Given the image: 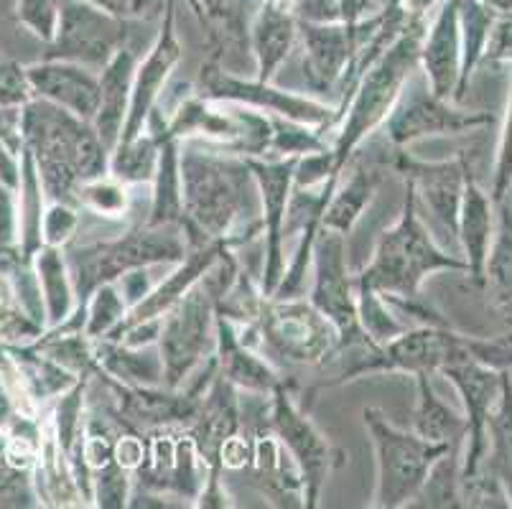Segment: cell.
<instances>
[{"label":"cell","mask_w":512,"mask_h":509,"mask_svg":"<svg viewBox=\"0 0 512 509\" xmlns=\"http://www.w3.org/2000/svg\"><path fill=\"white\" fill-rule=\"evenodd\" d=\"M181 196L189 247L209 240L242 247L263 235L258 184L245 158L181 143Z\"/></svg>","instance_id":"obj_1"},{"label":"cell","mask_w":512,"mask_h":509,"mask_svg":"<svg viewBox=\"0 0 512 509\" xmlns=\"http://www.w3.org/2000/svg\"><path fill=\"white\" fill-rule=\"evenodd\" d=\"M23 146L31 153L46 202L74 204L77 186L107 174L110 151L92 123L51 102L31 97L21 107Z\"/></svg>","instance_id":"obj_2"},{"label":"cell","mask_w":512,"mask_h":509,"mask_svg":"<svg viewBox=\"0 0 512 509\" xmlns=\"http://www.w3.org/2000/svg\"><path fill=\"white\" fill-rule=\"evenodd\" d=\"M423 34H426L423 13L413 11L403 31L390 41L388 49L377 56L372 67L362 74L349 100L337 112V118H334L337 138L332 143V153L334 171L339 176L344 174L352 156L365 146V140H370L375 130L383 128L400 92L418 69Z\"/></svg>","instance_id":"obj_3"},{"label":"cell","mask_w":512,"mask_h":509,"mask_svg":"<svg viewBox=\"0 0 512 509\" xmlns=\"http://www.w3.org/2000/svg\"><path fill=\"white\" fill-rule=\"evenodd\" d=\"M439 270L467 273V263L436 245L418 214L416 191L406 181L398 219L377 237L370 263L355 278L360 286L372 288L383 296L418 298L423 280Z\"/></svg>","instance_id":"obj_4"},{"label":"cell","mask_w":512,"mask_h":509,"mask_svg":"<svg viewBox=\"0 0 512 509\" xmlns=\"http://www.w3.org/2000/svg\"><path fill=\"white\" fill-rule=\"evenodd\" d=\"M189 242L181 227H151L141 222L130 227L125 235L113 237V240H97L87 245H67V263L72 273L74 296H77V308L74 314L82 311L87 298L102 283L118 280L120 275L138 268H158V265H176L184 260Z\"/></svg>","instance_id":"obj_5"},{"label":"cell","mask_w":512,"mask_h":509,"mask_svg":"<svg viewBox=\"0 0 512 509\" xmlns=\"http://www.w3.org/2000/svg\"><path fill=\"white\" fill-rule=\"evenodd\" d=\"M362 423L375 448V494L370 507L403 509L413 502L434 461L451 443H431L413 431H400L380 408L362 410Z\"/></svg>","instance_id":"obj_6"},{"label":"cell","mask_w":512,"mask_h":509,"mask_svg":"<svg viewBox=\"0 0 512 509\" xmlns=\"http://www.w3.org/2000/svg\"><path fill=\"white\" fill-rule=\"evenodd\" d=\"M268 428L276 433L304 482L306 509L319 507L329 476L342 469L347 454L334 446L296 400V382L283 380L268 395Z\"/></svg>","instance_id":"obj_7"},{"label":"cell","mask_w":512,"mask_h":509,"mask_svg":"<svg viewBox=\"0 0 512 509\" xmlns=\"http://www.w3.org/2000/svg\"><path fill=\"white\" fill-rule=\"evenodd\" d=\"M263 352L291 364L324 367L339 352V334L332 321L304 296L265 298L258 314Z\"/></svg>","instance_id":"obj_8"},{"label":"cell","mask_w":512,"mask_h":509,"mask_svg":"<svg viewBox=\"0 0 512 509\" xmlns=\"http://www.w3.org/2000/svg\"><path fill=\"white\" fill-rule=\"evenodd\" d=\"M164 362V387L179 390L217 349V296L199 280L169 314L161 316L156 342Z\"/></svg>","instance_id":"obj_9"},{"label":"cell","mask_w":512,"mask_h":509,"mask_svg":"<svg viewBox=\"0 0 512 509\" xmlns=\"http://www.w3.org/2000/svg\"><path fill=\"white\" fill-rule=\"evenodd\" d=\"M197 92L209 100L232 102V105L265 112V115H278V118L293 120V123H304L319 130L321 135L332 133L334 118H337V105H327V102L316 100L314 95L281 90L273 82L242 77L240 72L225 69L212 59L202 62Z\"/></svg>","instance_id":"obj_10"},{"label":"cell","mask_w":512,"mask_h":509,"mask_svg":"<svg viewBox=\"0 0 512 509\" xmlns=\"http://www.w3.org/2000/svg\"><path fill=\"white\" fill-rule=\"evenodd\" d=\"M309 301L332 321L339 334V352L375 347L360 326L357 311V280L349 270L347 237L321 227L316 232L311 255V291ZM337 352V354H339ZM334 354V357H337Z\"/></svg>","instance_id":"obj_11"},{"label":"cell","mask_w":512,"mask_h":509,"mask_svg":"<svg viewBox=\"0 0 512 509\" xmlns=\"http://www.w3.org/2000/svg\"><path fill=\"white\" fill-rule=\"evenodd\" d=\"M492 115L482 110H462L451 100L436 97L423 77L421 67L413 72L408 84L400 92L398 102L385 118L383 133L390 148H408L423 138L434 135H459L474 128L490 125Z\"/></svg>","instance_id":"obj_12"},{"label":"cell","mask_w":512,"mask_h":509,"mask_svg":"<svg viewBox=\"0 0 512 509\" xmlns=\"http://www.w3.org/2000/svg\"><path fill=\"white\" fill-rule=\"evenodd\" d=\"M143 441L146 448L141 466L133 471V487L194 507L209 466L189 431L181 426L156 428L143 433Z\"/></svg>","instance_id":"obj_13"},{"label":"cell","mask_w":512,"mask_h":509,"mask_svg":"<svg viewBox=\"0 0 512 509\" xmlns=\"http://www.w3.org/2000/svg\"><path fill=\"white\" fill-rule=\"evenodd\" d=\"M130 21L92 6L87 0L59 3L57 34L46 44L41 59H64L100 72L125 44H130Z\"/></svg>","instance_id":"obj_14"},{"label":"cell","mask_w":512,"mask_h":509,"mask_svg":"<svg viewBox=\"0 0 512 509\" xmlns=\"http://www.w3.org/2000/svg\"><path fill=\"white\" fill-rule=\"evenodd\" d=\"M380 21H383V11L377 16L360 18L357 23L299 21V41L304 49L301 69H304L306 87L314 95L337 90L352 56L375 34Z\"/></svg>","instance_id":"obj_15"},{"label":"cell","mask_w":512,"mask_h":509,"mask_svg":"<svg viewBox=\"0 0 512 509\" xmlns=\"http://www.w3.org/2000/svg\"><path fill=\"white\" fill-rule=\"evenodd\" d=\"M255 176L260 194V224H263V270L260 291L265 298L276 293L286 268V227L288 202L293 191V168L296 158H245Z\"/></svg>","instance_id":"obj_16"},{"label":"cell","mask_w":512,"mask_h":509,"mask_svg":"<svg viewBox=\"0 0 512 509\" xmlns=\"http://www.w3.org/2000/svg\"><path fill=\"white\" fill-rule=\"evenodd\" d=\"M181 56H184V51H181L179 34H176V0H169L146 56L138 59L136 74H133V90H130L128 118H125L118 143L138 138L146 130L148 118L161 105V97L169 87L171 74L179 67Z\"/></svg>","instance_id":"obj_17"},{"label":"cell","mask_w":512,"mask_h":509,"mask_svg":"<svg viewBox=\"0 0 512 509\" xmlns=\"http://www.w3.org/2000/svg\"><path fill=\"white\" fill-rule=\"evenodd\" d=\"M507 370H492L487 364L474 362V359L462 357L456 362L446 364L439 375H444L456 392L462 395L464 403V420H467V451L462 454V479L477 474L482 469L484 459H487V448H490V436H487V426H490V415L495 410L497 400H500L502 390V375Z\"/></svg>","instance_id":"obj_18"},{"label":"cell","mask_w":512,"mask_h":509,"mask_svg":"<svg viewBox=\"0 0 512 509\" xmlns=\"http://www.w3.org/2000/svg\"><path fill=\"white\" fill-rule=\"evenodd\" d=\"M390 168L413 186L418 202L426 204L431 214L444 224V230L456 237L464 186L472 174L467 156L462 153V156L446 158V161H423V158L408 153L406 148H393Z\"/></svg>","instance_id":"obj_19"},{"label":"cell","mask_w":512,"mask_h":509,"mask_svg":"<svg viewBox=\"0 0 512 509\" xmlns=\"http://www.w3.org/2000/svg\"><path fill=\"white\" fill-rule=\"evenodd\" d=\"M230 247L232 250H237L240 245H237L235 240H209V242H202V245L189 247L184 260L171 265V273L166 275L161 283H156V286H153L151 291L136 303V306L130 308L128 316L120 321L118 329L107 336V339H118V336L123 334L125 329H130V326L143 324V321H156L161 319V316L169 314L171 308H174L186 293L197 286L199 280L204 278V273H207V270L220 260L222 252L230 250Z\"/></svg>","instance_id":"obj_20"},{"label":"cell","mask_w":512,"mask_h":509,"mask_svg":"<svg viewBox=\"0 0 512 509\" xmlns=\"http://www.w3.org/2000/svg\"><path fill=\"white\" fill-rule=\"evenodd\" d=\"M31 95L72 112L79 120L92 123L100 105V72L64 59H41L26 64Z\"/></svg>","instance_id":"obj_21"},{"label":"cell","mask_w":512,"mask_h":509,"mask_svg":"<svg viewBox=\"0 0 512 509\" xmlns=\"http://www.w3.org/2000/svg\"><path fill=\"white\" fill-rule=\"evenodd\" d=\"M197 443L209 469H222V451L227 443L242 433V398L240 390L217 372L204 395L199 398L197 413L186 426Z\"/></svg>","instance_id":"obj_22"},{"label":"cell","mask_w":512,"mask_h":509,"mask_svg":"<svg viewBox=\"0 0 512 509\" xmlns=\"http://www.w3.org/2000/svg\"><path fill=\"white\" fill-rule=\"evenodd\" d=\"M418 67L436 97L454 102L459 74H462V28H459V0H444L421 41Z\"/></svg>","instance_id":"obj_23"},{"label":"cell","mask_w":512,"mask_h":509,"mask_svg":"<svg viewBox=\"0 0 512 509\" xmlns=\"http://www.w3.org/2000/svg\"><path fill=\"white\" fill-rule=\"evenodd\" d=\"M217 372L245 395H271L286 377L273 367L263 349L242 342L240 331L227 316L217 314Z\"/></svg>","instance_id":"obj_24"},{"label":"cell","mask_w":512,"mask_h":509,"mask_svg":"<svg viewBox=\"0 0 512 509\" xmlns=\"http://www.w3.org/2000/svg\"><path fill=\"white\" fill-rule=\"evenodd\" d=\"M299 44V18L291 8L260 0L248 28V46L255 64V79L273 82Z\"/></svg>","instance_id":"obj_25"},{"label":"cell","mask_w":512,"mask_h":509,"mask_svg":"<svg viewBox=\"0 0 512 509\" xmlns=\"http://www.w3.org/2000/svg\"><path fill=\"white\" fill-rule=\"evenodd\" d=\"M138 49L125 44L118 54L100 69V105L92 120V128L100 135L102 146L113 151L123 133L125 118H128L130 90H133V74L138 67Z\"/></svg>","instance_id":"obj_26"},{"label":"cell","mask_w":512,"mask_h":509,"mask_svg":"<svg viewBox=\"0 0 512 509\" xmlns=\"http://www.w3.org/2000/svg\"><path fill=\"white\" fill-rule=\"evenodd\" d=\"M344 171H349V176L347 179L339 176L327 209H324V217H321V227L347 237L375 199L380 181H383V168L367 161V153L362 156V151H357Z\"/></svg>","instance_id":"obj_27"},{"label":"cell","mask_w":512,"mask_h":509,"mask_svg":"<svg viewBox=\"0 0 512 509\" xmlns=\"http://www.w3.org/2000/svg\"><path fill=\"white\" fill-rule=\"evenodd\" d=\"M492 196L477 184L474 174H469L464 186L462 207H459V224H456V242L464 252L467 275L474 286L482 288L484 260L490 252L492 235H495V214H492Z\"/></svg>","instance_id":"obj_28"},{"label":"cell","mask_w":512,"mask_h":509,"mask_svg":"<svg viewBox=\"0 0 512 509\" xmlns=\"http://www.w3.org/2000/svg\"><path fill=\"white\" fill-rule=\"evenodd\" d=\"M97 375L125 387H156L164 385V362L153 347H125L113 339L95 342Z\"/></svg>","instance_id":"obj_29"},{"label":"cell","mask_w":512,"mask_h":509,"mask_svg":"<svg viewBox=\"0 0 512 509\" xmlns=\"http://www.w3.org/2000/svg\"><path fill=\"white\" fill-rule=\"evenodd\" d=\"M31 265H34L41 301H44L46 331L57 329V326H62L74 314V308H77L67 252L62 247L41 245L31 255Z\"/></svg>","instance_id":"obj_30"},{"label":"cell","mask_w":512,"mask_h":509,"mask_svg":"<svg viewBox=\"0 0 512 509\" xmlns=\"http://www.w3.org/2000/svg\"><path fill=\"white\" fill-rule=\"evenodd\" d=\"M482 288L512 326V191L497 202V227L484 260Z\"/></svg>","instance_id":"obj_31"},{"label":"cell","mask_w":512,"mask_h":509,"mask_svg":"<svg viewBox=\"0 0 512 509\" xmlns=\"http://www.w3.org/2000/svg\"><path fill=\"white\" fill-rule=\"evenodd\" d=\"M151 207L143 222L151 227H181L184 230V196H181V143L164 138L151 184Z\"/></svg>","instance_id":"obj_32"},{"label":"cell","mask_w":512,"mask_h":509,"mask_svg":"<svg viewBox=\"0 0 512 509\" xmlns=\"http://www.w3.org/2000/svg\"><path fill=\"white\" fill-rule=\"evenodd\" d=\"M431 375H416V410H413V428L416 436L431 443H456L467 436V420L456 410H451L444 400L436 395L434 385L428 380Z\"/></svg>","instance_id":"obj_33"},{"label":"cell","mask_w":512,"mask_h":509,"mask_svg":"<svg viewBox=\"0 0 512 509\" xmlns=\"http://www.w3.org/2000/svg\"><path fill=\"white\" fill-rule=\"evenodd\" d=\"M462 446L464 441H456L446 448L444 454L434 461L428 469V476L423 479L421 489L413 497L408 507L418 509H459L462 504Z\"/></svg>","instance_id":"obj_34"},{"label":"cell","mask_w":512,"mask_h":509,"mask_svg":"<svg viewBox=\"0 0 512 509\" xmlns=\"http://www.w3.org/2000/svg\"><path fill=\"white\" fill-rule=\"evenodd\" d=\"M495 13L490 6L479 0H459V28H462V74H459V87H456L454 105H462L467 97V84L474 69L482 64L484 46L490 39Z\"/></svg>","instance_id":"obj_35"},{"label":"cell","mask_w":512,"mask_h":509,"mask_svg":"<svg viewBox=\"0 0 512 509\" xmlns=\"http://www.w3.org/2000/svg\"><path fill=\"white\" fill-rule=\"evenodd\" d=\"M487 436H490V448H487V459L482 466L492 471L505 487L507 499L512 507V377L510 370L502 375V390L500 400H497L495 410L490 415V426H487Z\"/></svg>","instance_id":"obj_36"},{"label":"cell","mask_w":512,"mask_h":509,"mask_svg":"<svg viewBox=\"0 0 512 509\" xmlns=\"http://www.w3.org/2000/svg\"><path fill=\"white\" fill-rule=\"evenodd\" d=\"M164 138L153 130H143L138 138L125 140L110 151V166L107 171L128 186L151 184L156 174L158 153H161Z\"/></svg>","instance_id":"obj_37"},{"label":"cell","mask_w":512,"mask_h":509,"mask_svg":"<svg viewBox=\"0 0 512 509\" xmlns=\"http://www.w3.org/2000/svg\"><path fill=\"white\" fill-rule=\"evenodd\" d=\"M74 204L82 212H90L95 217L107 219V222H118L130 214V204H133V194L130 186L115 179L110 171L95 179H87L77 186L74 194Z\"/></svg>","instance_id":"obj_38"},{"label":"cell","mask_w":512,"mask_h":509,"mask_svg":"<svg viewBox=\"0 0 512 509\" xmlns=\"http://www.w3.org/2000/svg\"><path fill=\"white\" fill-rule=\"evenodd\" d=\"M21 107H0V184L18 191L23 158Z\"/></svg>","instance_id":"obj_39"},{"label":"cell","mask_w":512,"mask_h":509,"mask_svg":"<svg viewBox=\"0 0 512 509\" xmlns=\"http://www.w3.org/2000/svg\"><path fill=\"white\" fill-rule=\"evenodd\" d=\"M92 507L102 509H125L133 492V474L113 461L92 471Z\"/></svg>","instance_id":"obj_40"},{"label":"cell","mask_w":512,"mask_h":509,"mask_svg":"<svg viewBox=\"0 0 512 509\" xmlns=\"http://www.w3.org/2000/svg\"><path fill=\"white\" fill-rule=\"evenodd\" d=\"M82 227V209L69 202H46L41 217V245L67 247L77 240Z\"/></svg>","instance_id":"obj_41"},{"label":"cell","mask_w":512,"mask_h":509,"mask_svg":"<svg viewBox=\"0 0 512 509\" xmlns=\"http://www.w3.org/2000/svg\"><path fill=\"white\" fill-rule=\"evenodd\" d=\"M62 0H16V21L41 44H51L57 34Z\"/></svg>","instance_id":"obj_42"},{"label":"cell","mask_w":512,"mask_h":509,"mask_svg":"<svg viewBox=\"0 0 512 509\" xmlns=\"http://www.w3.org/2000/svg\"><path fill=\"white\" fill-rule=\"evenodd\" d=\"M512 191V84L510 95H507V110H505V125H502L500 146H497V161H495V176H492V202H502Z\"/></svg>","instance_id":"obj_43"},{"label":"cell","mask_w":512,"mask_h":509,"mask_svg":"<svg viewBox=\"0 0 512 509\" xmlns=\"http://www.w3.org/2000/svg\"><path fill=\"white\" fill-rule=\"evenodd\" d=\"M31 84L26 64L0 56V107H23L31 100Z\"/></svg>","instance_id":"obj_44"},{"label":"cell","mask_w":512,"mask_h":509,"mask_svg":"<svg viewBox=\"0 0 512 509\" xmlns=\"http://www.w3.org/2000/svg\"><path fill=\"white\" fill-rule=\"evenodd\" d=\"M92 6L102 8V11L113 13V16L123 18V21H161L169 0H87Z\"/></svg>","instance_id":"obj_45"},{"label":"cell","mask_w":512,"mask_h":509,"mask_svg":"<svg viewBox=\"0 0 512 509\" xmlns=\"http://www.w3.org/2000/svg\"><path fill=\"white\" fill-rule=\"evenodd\" d=\"M18 247V196L0 184V250Z\"/></svg>","instance_id":"obj_46"},{"label":"cell","mask_w":512,"mask_h":509,"mask_svg":"<svg viewBox=\"0 0 512 509\" xmlns=\"http://www.w3.org/2000/svg\"><path fill=\"white\" fill-rule=\"evenodd\" d=\"M482 62H512V16H505L497 23H492Z\"/></svg>","instance_id":"obj_47"},{"label":"cell","mask_w":512,"mask_h":509,"mask_svg":"<svg viewBox=\"0 0 512 509\" xmlns=\"http://www.w3.org/2000/svg\"><path fill=\"white\" fill-rule=\"evenodd\" d=\"M293 16L309 23L339 21V0H293Z\"/></svg>","instance_id":"obj_48"},{"label":"cell","mask_w":512,"mask_h":509,"mask_svg":"<svg viewBox=\"0 0 512 509\" xmlns=\"http://www.w3.org/2000/svg\"><path fill=\"white\" fill-rule=\"evenodd\" d=\"M372 6V0H339V21L357 23L360 18L367 16V8Z\"/></svg>","instance_id":"obj_49"},{"label":"cell","mask_w":512,"mask_h":509,"mask_svg":"<svg viewBox=\"0 0 512 509\" xmlns=\"http://www.w3.org/2000/svg\"><path fill=\"white\" fill-rule=\"evenodd\" d=\"M16 415H18L16 400H13V395H11V390H8L6 380L0 377V433L6 431L8 423H11Z\"/></svg>","instance_id":"obj_50"},{"label":"cell","mask_w":512,"mask_h":509,"mask_svg":"<svg viewBox=\"0 0 512 509\" xmlns=\"http://www.w3.org/2000/svg\"><path fill=\"white\" fill-rule=\"evenodd\" d=\"M184 6H189V11L194 13V18H197V21H199V26H202V18H204V13H202V6H199V0H184Z\"/></svg>","instance_id":"obj_51"},{"label":"cell","mask_w":512,"mask_h":509,"mask_svg":"<svg viewBox=\"0 0 512 509\" xmlns=\"http://www.w3.org/2000/svg\"><path fill=\"white\" fill-rule=\"evenodd\" d=\"M265 3H276V6H286V8L293 6V0H265Z\"/></svg>","instance_id":"obj_52"}]
</instances>
